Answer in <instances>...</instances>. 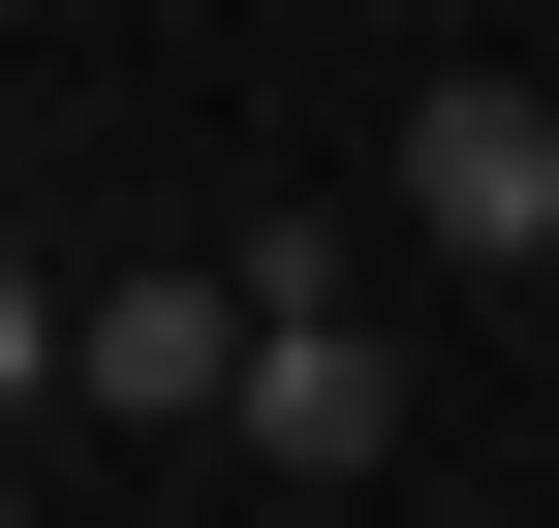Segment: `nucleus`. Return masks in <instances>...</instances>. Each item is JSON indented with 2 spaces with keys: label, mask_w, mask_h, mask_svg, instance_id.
<instances>
[{
  "label": "nucleus",
  "mask_w": 559,
  "mask_h": 528,
  "mask_svg": "<svg viewBox=\"0 0 559 528\" xmlns=\"http://www.w3.org/2000/svg\"><path fill=\"white\" fill-rule=\"evenodd\" d=\"M249 343H280L249 249H124V280H62V405H124V435H218Z\"/></svg>",
  "instance_id": "nucleus-1"
},
{
  "label": "nucleus",
  "mask_w": 559,
  "mask_h": 528,
  "mask_svg": "<svg viewBox=\"0 0 559 528\" xmlns=\"http://www.w3.org/2000/svg\"><path fill=\"white\" fill-rule=\"evenodd\" d=\"M218 435H249L280 497H342V467H404V343H373L342 280H280V343H249V405H218Z\"/></svg>",
  "instance_id": "nucleus-3"
},
{
  "label": "nucleus",
  "mask_w": 559,
  "mask_h": 528,
  "mask_svg": "<svg viewBox=\"0 0 559 528\" xmlns=\"http://www.w3.org/2000/svg\"><path fill=\"white\" fill-rule=\"evenodd\" d=\"M404 218L498 249V280H559V94L528 62H436V94H404Z\"/></svg>",
  "instance_id": "nucleus-2"
},
{
  "label": "nucleus",
  "mask_w": 559,
  "mask_h": 528,
  "mask_svg": "<svg viewBox=\"0 0 559 528\" xmlns=\"http://www.w3.org/2000/svg\"><path fill=\"white\" fill-rule=\"evenodd\" d=\"M528 311H559V280H528Z\"/></svg>",
  "instance_id": "nucleus-4"
}]
</instances>
